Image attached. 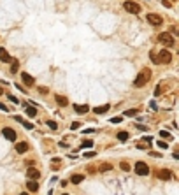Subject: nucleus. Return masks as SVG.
Returning a JSON list of instances; mask_svg holds the SVG:
<instances>
[{"mask_svg": "<svg viewBox=\"0 0 179 195\" xmlns=\"http://www.w3.org/2000/svg\"><path fill=\"white\" fill-rule=\"evenodd\" d=\"M149 79H151V70H149V69H142L141 72L137 74V77H135V81H133V86L142 88L144 85L149 83Z\"/></svg>", "mask_w": 179, "mask_h": 195, "instance_id": "nucleus-1", "label": "nucleus"}, {"mask_svg": "<svg viewBox=\"0 0 179 195\" xmlns=\"http://www.w3.org/2000/svg\"><path fill=\"white\" fill-rule=\"evenodd\" d=\"M158 176H160L162 179H168V178H170V171H160Z\"/></svg>", "mask_w": 179, "mask_h": 195, "instance_id": "nucleus-19", "label": "nucleus"}, {"mask_svg": "<svg viewBox=\"0 0 179 195\" xmlns=\"http://www.w3.org/2000/svg\"><path fill=\"white\" fill-rule=\"evenodd\" d=\"M26 176H28L30 179H39L40 172H39V169H35V167H30V169L26 171Z\"/></svg>", "mask_w": 179, "mask_h": 195, "instance_id": "nucleus-9", "label": "nucleus"}, {"mask_svg": "<svg viewBox=\"0 0 179 195\" xmlns=\"http://www.w3.org/2000/svg\"><path fill=\"white\" fill-rule=\"evenodd\" d=\"M83 179H84V176H83V174H74V176L70 178V183H74V184H79Z\"/></svg>", "mask_w": 179, "mask_h": 195, "instance_id": "nucleus-15", "label": "nucleus"}, {"mask_svg": "<svg viewBox=\"0 0 179 195\" xmlns=\"http://www.w3.org/2000/svg\"><path fill=\"white\" fill-rule=\"evenodd\" d=\"M121 169H123V171H130V165H128L126 162H121Z\"/></svg>", "mask_w": 179, "mask_h": 195, "instance_id": "nucleus-26", "label": "nucleus"}, {"mask_svg": "<svg viewBox=\"0 0 179 195\" xmlns=\"http://www.w3.org/2000/svg\"><path fill=\"white\" fill-rule=\"evenodd\" d=\"M23 127H25L26 130H32V128H34V125H32V123H28V121H25V120H23Z\"/></svg>", "mask_w": 179, "mask_h": 195, "instance_id": "nucleus-23", "label": "nucleus"}, {"mask_svg": "<svg viewBox=\"0 0 179 195\" xmlns=\"http://www.w3.org/2000/svg\"><path fill=\"white\" fill-rule=\"evenodd\" d=\"M9 98H11V100H13V102H14V104H19V100H18L16 97H13V95H9Z\"/></svg>", "mask_w": 179, "mask_h": 195, "instance_id": "nucleus-30", "label": "nucleus"}, {"mask_svg": "<svg viewBox=\"0 0 179 195\" xmlns=\"http://www.w3.org/2000/svg\"><path fill=\"white\" fill-rule=\"evenodd\" d=\"M111 121H112V123H120V121H121V118H120V116H118V118H112Z\"/></svg>", "mask_w": 179, "mask_h": 195, "instance_id": "nucleus-32", "label": "nucleus"}, {"mask_svg": "<svg viewBox=\"0 0 179 195\" xmlns=\"http://www.w3.org/2000/svg\"><path fill=\"white\" fill-rule=\"evenodd\" d=\"M158 42H162L163 46H167V48H170V46H174V37H172L170 34H167V32H163V34H160V35H158Z\"/></svg>", "mask_w": 179, "mask_h": 195, "instance_id": "nucleus-2", "label": "nucleus"}, {"mask_svg": "<svg viewBox=\"0 0 179 195\" xmlns=\"http://www.w3.org/2000/svg\"><path fill=\"white\" fill-rule=\"evenodd\" d=\"M160 93H162V85L158 86V88H156V91H155V95H160Z\"/></svg>", "mask_w": 179, "mask_h": 195, "instance_id": "nucleus-31", "label": "nucleus"}, {"mask_svg": "<svg viewBox=\"0 0 179 195\" xmlns=\"http://www.w3.org/2000/svg\"><path fill=\"white\" fill-rule=\"evenodd\" d=\"M133 171L139 174V176H147V174H149V167H147V163H144V162H137Z\"/></svg>", "mask_w": 179, "mask_h": 195, "instance_id": "nucleus-4", "label": "nucleus"}, {"mask_svg": "<svg viewBox=\"0 0 179 195\" xmlns=\"http://www.w3.org/2000/svg\"><path fill=\"white\" fill-rule=\"evenodd\" d=\"M19 195H28V193H19Z\"/></svg>", "mask_w": 179, "mask_h": 195, "instance_id": "nucleus-35", "label": "nucleus"}, {"mask_svg": "<svg viewBox=\"0 0 179 195\" xmlns=\"http://www.w3.org/2000/svg\"><path fill=\"white\" fill-rule=\"evenodd\" d=\"M63 195H69V193H63Z\"/></svg>", "mask_w": 179, "mask_h": 195, "instance_id": "nucleus-36", "label": "nucleus"}, {"mask_svg": "<svg viewBox=\"0 0 179 195\" xmlns=\"http://www.w3.org/2000/svg\"><path fill=\"white\" fill-rule=\"evenodd\" d=\"M125 114H126V116H135V114H137V111H135V109H130V111H126Z\"/></svg>", "mask_w": 179, "mask_h": 195, "instance_id": "nucleus-25", "label": "nucleus"}, {"mask_svg": "<svg viewBox=\"0 0 179 195\" xmlns=\"http://www.w3.org/2000/svg\"><path fill=\"white\" fill-rule=\"evenodd\" d=\"M84 157H86V158H91V157H95V153H93V151H86V153H84Z\"/></svg>", "mask_w": 179, "mask_h": 195, "instance_id": "nucleus-29", "label": "nucleus"}, {"mask_svg": "<svg viewBox=\"0 0 179 195\" xmlns=\"http://www.w3.org/2000/svg\"><path fill=\"white\" fill-rule=\"evenodd\" d=\"M28 149V144H26V142H18V144H16V151L18 153H25Z\"/></svg>", "mask_w": 179, "mask_h": 195, "instance_id": "nucleus-14", "label": "nucleus"}, {"mask_svg": "<svg viewBox=\"0 0 179 195\" xmlns=\"http://www.w3.org/2000/svg\"><path fill=\"white\" fill-rule=\"evenodd\" d=\"M0 109H2V111H7V107H5V106L2 104V102H0Z\"/></svg>", "mask_w": 179, "mask_h": 195, "instance_id": "nucleus-34", "label": "nucleus"}, {"mask_svg": "<svg viewBox=\"0 0 179 195\" xmlns=\"http://www.w3.org/2000/svg\"><path fill=\"white\" fill-rule=\"evenodd\" d=\"M74 109H76V112H79V114H84V112H88V106H74Z\"/></svg>", "mask_w": 179, "mask_h": 195, "instance_id": "nucleus-17", "label": "nucleus"}, {"mask_svg": "<svg viewBox=\"0 0 179 195\" xmlns=\"http://www.w3.org/2000/svg\"><path fill=\"white\" fill-rule=\"evenodd\" d=\"M48 127H49L51 130H56V128H58V125H56V121H48Z\"/></svg>", "mask_w": 179, "mask_h": 195, "instance_id": "nucleus-21", "label": "nucleus"}, {"mask_svg": "<svg viewBox=\"0 0 179 195\" xmlns=\"http://www.w3.org/2000/svg\"><path fill=\"white\" fill-rule=\"evenodd\" d=\"M21 79H23V83H25L26 86H34V85H35V79L32 77L30 74H26V72H23V74H21Z\"/></svg>", "mask_w": 179, "mask_h": 195, "instance_id": "nucleus-7", "label": "nucleus"}, {"mask_svg": "<svg viewBox=\"0 0 179 195\" xmlns=\"http://www.w3.org/2000/svg\"><path fill=\"white\" fill-rule=\"evenodd\" d=\"M156 61H158V63H170V61H172V55H170V51H167V49L160 51V53H158Z\"/></svg>", "mask_w": 179, "mask_h": 195, "instance_id": "nucleus-3", "label": "nucleus"}, {"mask_svg": "<svg viewBox=\"0 0 179 195\" xmlns=\"http://www.w3.org/2000/svg\"><path fill=\"white\" fill-rule=\"evenodd\" d=\"M0 60H2V61H5V63H9V61L13 60V56H11V55L7 53V51H5L4 48H0Z\"/></svg>", "mask_w": 179, "mask_h": 195, "instance_id": "nucleus-10", "label": "nucleus"}, {"mask_svg": "<svg viewBox=\"0 0 179 195\" xmlns=\"http://www.w3.org/2000/svg\"><path fill=\"white\" fill-rule=\"evenodd\" d=\"M160 136H162V137H167V139H170V134H168V132H165V130L160 132Z\"/></svg>", "mask_w": 179, "mask_h": 195, "instance_id": "nucleus-27", "label": "nucleus"}, {"mask_svg": "<svg viewBox=\"0 0 179 195\" xmlns=\"http://www.w3.org/2000/svg\"><path fill=\"white\" fill-rule=\"evenodd\" d=\"M109 111V104H105V106H100V107H95L93 112H97V114H104V112H107Z\"/></svg>", "mask_w": 179, "mask_h": 195, "instance_id": "nucleus-13", "label": "nucleus"}, {"mask_svg": "<svg viewBox=\"0 0 179 195\" xmlns=\"http://www.w3.org/2000/svg\"><path fill=\"white\" fill-rule=\"evenodd\" d=\"M147 21H149L151 25H155V26H160L163 23V19H162L160 14H147Z\"/></svg>", "mask_w": 179, "mask_h": 195, "instance_id": "nucleus-6", "label": "nucleus"}, {"mask_svg": "<svg viewBox=\"0 0 179 195\" xmlns=\"http://www.w3.org/2000/svg\"><path fill=\"white\" fill-rule=\"evenodd\" d=\"M11 61H13V65H11V72L16 74V72H18V69H19V61H18V60H14V58L11 60Z\"/></svg>", "mask_w": 179, "mask_h": 195, "instance_id": "nucleus-18", "label": "nucleus"}, {"mask_svg": "<svg viewBox=\"0 0 179 195\" xmlns=\"http://www.w3.org/2000/svg\"><path fill=\"white\" fill-rule=\"evenodd\" d=\"M79 127H81V125H79V123H77V121H74V123H72V127H70V128H72V130H77V128H79Z\"/></svg>", "mask_w": 179, "mask_h": 195, "instance_id": "nucleus-28", "label": "nucleus"}, {"mask_svg": "<svg viewBox=\"0 0 179 195\" xmlns=\"http://www.w3.org/2000/svg\"><path fill=\"white\" fill-rule=\"evenodd\" d=\"M91 146H93V141H84L81 144V148H91Z\"/></svg>", "mask_w": 179, "mask_h": 195, "instance_id": "nucleus-22", "label": "nucleus"}, {"mask_svg": "<svg viewBox=\"0 0 179 195\" xmlns=\"http://www.w3.org/2000/svg\"><path fill=\"white\" fill-rule=\"evenodd\" d=\"M118 139H120V141H126V139H128V132H120V134H118Z\"/></svg>", "mask_w": 179, "mask_h": 195, "instance_id": "nucleus-20", "label": "nucleus"}, {"mask_svg": "<svg viewBox=\"0 0 179 195\" xmlns=\"http://www.w3.org/2000/svg\"><path fill=\"white\" fill-rule=\"evenodd\" d=\"M25 112H26V116H30V118H35V116H37V109H35L34 106H32V107H26Z\"/></svg>", "mask_w": 179, "mask_h": 195, "instance_id": "nucleus-16", "label": "nucleus"}, {"mask_svg": "<svg viewBox=\"0 0 179 195\" xmlns=\"http://www.w3.org/2000/svg\"><path fill=\"white\" fill-rule=\"evenodd\" d=\"M123 7H125L128 13H132V14L141 13V5H139V4H135V2H132V0H126V2L123 4Z\"/></svg>", "mask_w": 179, "mask_h": 195, "instance_id": "nucleus-5", "label": "nucleus"}, {"mask_svg": "<svg viewBox=\"0 0 179 195\" xmlns=\"http://www.w3.org/2000/svg\"><path fill=\"white\" fill-rule=\"evenodd\" d=\"M107 169H111V165H102L100 167V171H107Z\"/></svg>", "mask_w": 179, "mask_h": 195, "instance_id": "nucleus-33", "label": "nucleus"}, {"mask_svg": "<svg viewBox=\"0 0 179 195\" xmlns=\"http://www.w3.org/2000/svg\"><path fill=\"white\" fill-rule=\"evenodd\" d=\"M55 98H56V104H58L60 107H65V106L69 104V100H67L65 97H63V95H56Z\"/></svg>", "mask_w": 179, "mask_h": 195, "instance_id": "nucleus-11", "label": "nucleus"}, {"mask_svg": "<svg viewBox=\"0 0 179 195\" xmlns=\"http://www.w3.org/2000/svg\"><path fill=\"white\" fill-rule=\"evenodd\" d=\"M26 186H28L30 192H37V190H39V183H35L34 179H30V181L26 183Z\"/></svg>", "mask_w": 179, "mask_h": 195, "instance_id": "nucleus-12", "label": "nucleus"}, {"mask_svg": "<svg viewBox=\"0 0 179 195\" xmlns=\"http://www.w3.org/2000/svg\"><path fill=\"white\" fill-rule=\"evenodd\" d=\"M4 137L7 139V141H16V132L13 130V128H4Z\"/></svg>", "mask_w": 179, "mask_h": 195, "instance_id": "nucleus-8", "label": "nucleus"}, {"mask_svg": "<svg viewBox=\"0 0 179 195\" xmlns=\"http://www.w3.org/2000/svg\"><path fill=\"white\" fill-rule=\"evenodd\" d=\"M158 146H160L162 149H167L168 148V144H167V142H163V141H158Z\"/></svg>", "mask_w": 179, "mask_h": 195, "instance_id": "nucleus-24", "label": "nucleus"}]
</instances>
